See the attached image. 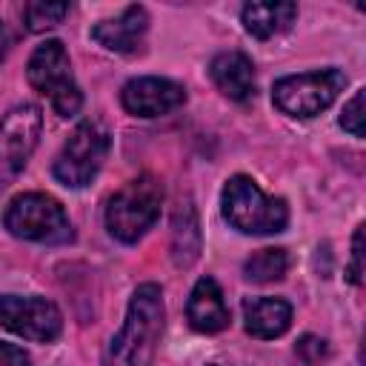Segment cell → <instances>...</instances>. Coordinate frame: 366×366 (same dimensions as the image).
<instances>
[{
    "label": "cell",
    "instance_id": "obj_1",
    "mask_svg": "<svg viewBox=\"0 0 366 366\" xmlns=\"http://www.w3.org/2000/svg\"><path fill=\"white\" fill-rule=\"evenodd\" d=\"M163 332V292L157 283L134 289L123 329L112 337L106 366H152Z\"/></svg>",
    "mask_w": 366,
    "mask_h": 366
},
{
    "label": "cell",
    "instance_id": "obj_2",
    "mask_svg": "<svg viewBox=\"0 0 366 366\" xmlns=\"http://www.w3.org/2000/svg\"><path fill=\"white\" fill-rule=\"evenodd\" d=\"M223 214L237 232H246V234H274V232H283L289 220L286 200L266 197L260 186L246 174H234L226 183Z\"/></svg>",
    "mask_w": 366,
    "mask_h": 366
},
{
    "label": "cell",
    "instance_id": "obj_3",
    "mask_svg": "<svg viewBox=\"0 0 366 366\" xmlns=\"http://www.w3.org/2000/svg\"><path fill=\"white\" fill-rule=\"evenodd\" d=\"M163 203V186L143 174L112 194L106 206V229L120 243H137L157 220Z\"/></svg>",
    "mask_w": 366,
    "mask_h": 366
},
{
    "label": "cell",
    "instance_id": "obj_4",
    "mask_svg": "<svg viewBox=\"0 0 366 366\" xmlns=\"http://www.w3.org/2000/svg\"><path fill=\"white\" fill-rule=\"evenodd\" d=\"M3 226L20 240H34V243L71 240V223L63 206L54 197L40 192L17 194L3 212Z\"/></svg>",
    "mask_w": 366,
    "mask_h": 366
},
{
    "label": "cell",
    "instance_id": "obj_5",
    "mask_svg": "<svg viewBox=\"0 0 366 366\" xmlns=\"http://www.w3.org/2000/svg\"><path fill=\"white\" fill-rule=\"evenodd\" d=\"M26 74H29V83L51 100V106L60 117H71V114L80 112L83 94L74 83L71 63H69V54H66L60 40L40 43L34 49V54L29 57Z\"/></svg>",
    "mask_w": 366,
    "mask_h": 366
},
{
    "label": "cell",
    "instance_id": "obj_6",
    "mask_svg": "<svg viewBox=\"0 0 366 366\" xmlns=\"http://www.w3.org/2000/svg\"><path fill=\"white\" fill-rule=\"evenodd\" d=\"M346 83L340 69H320L306 74H292L274 83V106L292 117H315L335 103Z\"/></svg>",
    "mask_w": 366,
    "mask_h": 366
},
{
    "label": "cell",
    "instance_id": "obj_7",
    "mask_svg": "<svg viewBox=\"0 0 366 366\" xmlns=\"http://www.w3.org/2000/svg\"><path fill=\"white\" fill-rule=\"evenodd\" d=\"M109 152V134L100 123L94 120H83L66 140V146L60 149L57 160H54V177L63 186L80 189L86 183H92V177L100 172L103 160Z\"/></svg>",
    "mask_w": 366,
    "mask_h": 366
},
{
    "label": "cell",
    "instance_id": "obj_8",
    "mask_svg": "<svg viewBox=\"0 0 366 366\" xmlns=\"http://www.w3.org/2000/svg\"><path fill=\"white\" fill-rule=\"evenodd\" d=\"M43 114L34 103L14 106L0 120V192L23 172L40 137Z\"/></svg>",
    "mask_w": 366,
    "mask_h": 366
},
{
    "label": "cell",
    "instance_id": "obj_9",
    "mask_svg": "<svg viewBox=\"0 0 366 366\" xmlns=\"http://www.w3.org/2000/svg\"><path fill=\"white\" fill-rule=\"evenodd\" d=\"M0 323L37 343H49L60 335L63 317L60 309L46 297H20V295H3L0 297Z\"/></svg>",
    "mask_w": 366,
    "mask_h": 366
},
{
    "label": "cell",
    "instance_id": "obj_10",
    "mask_svg": "<svg viewBox=\"0 0 366 366\" xmlns=\"http://www.w3.org/2000/svg\"><path fill=\"white\" fill-rule=\"evenodd\" d=\"M123 109L137 117H157L186 103V89L166 77H137L120 92Z\"/></svg>",
    "mask_w": 366,
    "mask_h": 366
},
{
    "label": "cell",
    "instance_id": "obj_11",
    "mask_svg": "<svg viewBox=\"0 0 366 366\" xmlns=\"http://www.w3.org/2000/svg\"><path fill=\"white\" fill-rule=\"evenodd\" d=\"M149 29V14L143 6H129L120 17L114 20H103L92 29V37L109 49V51H117V54H132L137 51L143 34Z\"/></svg>",
    "mask_w": 366,
    "mask_h": 366
},
{
    "label": "cell",
    "instance_id": "obj_12",
    "mask_svg": "<svg viewBox=\"0 0 366 366\" xmlns=\"http://www.w3.org/2000/svg\"><path fill=\"white\" fill-rule=\"evenodd\" d=\"M186 317L197 332H220L229 326V309L223 300L220 286L212 277H200L189 295V306H186Z\"/></svg>",
    "mask_w": 366,
    "mask_h": 366
},
{
    "label": "cell",
    "instance_id": "obj_13",
    "mask_svg": "<svg viewBox=\"0 0 366 366\" xmlns=\"http://www.w3.org/2000/svg\"><path fill=\"white\" fill-rule=\"evenodd\" d=\"M209 74L214 86L232 100H249L254 92V66L243 51H220L212 60Z\"/></svg>",
    "mask_w": 366,
    "mask_h": 366
},
{
    "label": "cell",
    "instance_id": "obj_14",
    "mask_svg": "<svg viewBox=\"0 0 366 366\" xmlns=\"http://www.w3.org/2000/svg\"><path fill=\"white\" fill-rule=\"evenodd\" d=\"M246 332L254 337H280L292 323V306L280 297H252L243 303Z\"/></svg>",
    "mask_w": 366,
    "mask_h": 366
},
{
    "label": "cell",
    "instance_id": "obj_15",
    "mask_svg": "<svg viewBox=\"0 0 366 366\" xmlns=\"http://www.w3.org/2000/svg\"><path fill=\"white\" fill-rule=\"evenodd\" d=\"M295 14H297L295 3H246L243 6V26L249 34L269 40V37L280 34L283 29H289Z\"/></svg>",
    "mask_w": 366,
    "mask_h": 366
},
{
    "label": "cell",
    "instance_id": "obj_16",
    "mask_svg": "<svg viewBox=\"0 0 366 366\" xmlns=\"http://www.w3.org/2000/svg\"><path fill=\"white\" fill-rule=\"evenodd\" d=\"M174 243V263L177 266H192L197 260V252H200V232H197V217H194V209L186 203L177 209L174 214V232H172Z\"/></svg>",
    "mask_w": 366,
    "mask_h": 366
},
{
    "label": "cell",
    "instance_id": "obj_17",
    "mask_svg": "<svg viewBox=\"0 0 366 366\" xmlns=\"http://www.w3.org/2000/svg\"><path fill=\"white\" fill-rule=\"evenodd\" d=\"M286 269H289V254H286L283 249H260V252H254V254L246 260V266H243V272H246V277H249L252 283H272V280H280V277L286 274Z\"/></svg>",
    "mask_w": 366,
    "mask_h": 366
},
{
    "label": "cell",
    "instance_id": "obj_18",
    "mask_svg": "<svg viewBox=\"0 0 366 366\" xmlns=\"http://www.w3.org/2000/svg\"><path fill=\"white\" fill-rule=\"evenodd\" d=\"M66 14H69V3H54V0H31L23 9V20L29 31L54 29L57 23H63Z\"/></svg>",
    "mask_w": 366,
    "mask_h": 366
},
{
    "label": "cell",
    "instance_id": "obj_19",
    "mask_svg": "<svg viewBox=\"0 0 366 366\" xmlns=\"http://www.w3.org/2000/svg\"><path fill=\"white\" fill-rule=\"evenodd\" d=\"M326 352H329L326 340H320L315 335H303L295 346V360H297V366H320Z\"/></svg>",
    "mask_w": 366,
    "mask_h": 366
},
{
    "label": "cell",
    "instance_id": "obj_20",
    "mask_svg": "<svg viewBox=\"0 0 366 366\" xmlns=\"http://www.w3.org/2000/svg\"><path fill=\"white\" fill-rule=\"evenodd\" d=\"M363 97H366V89H357L340 114V126L355 137H363V117H366L363 114Z\"/></svg>",
    "mask_w": 366,
    "mask_h": 366
},
{
    "label": "cell",
    "instance_id": "obj_21",
    "mask_svg": "<svg viewBox=\"0 0 366 366\" xmlns=\"http://www.w3.org/2000/svg\"><path fill=\"white\" fill-rule=\"evenodd\" d=\"M349 280L357 286L363 280V226L355 229V237H352V263H349Z\"/></svg>",
    "mask_w": 366,
    "mask_h": 366
},
{
    "label": "cell",
    "instance_id": "obj_22",
    "mask_svg": "<svg viewBox=\"0 0 366 366\" xmlns=\"http://www.w3.org/2000/svg\"><path fill=\"white\" fill-rule=\"evenodd\" d=\"M0 366H31V360L20 346L0 343Z\"/></svg>",
    "mask_w": 366,
    "mask_h": 366
},
{
    "label": "cell",
    "instance_id": "obj_23",
    "mask_svg": "<svg viewBox=\"0 0 366 366\" xmlns=\"http://www.w3.org/2000/svg\"><path fill=\"white\" fill-rule=\"evenodd\" d=\"M11 46H14V34H11V29L6 23H0V60L11 51Z\"/></svg>",
    "mask_w": 366,
    "mask_h": 366
}]
</instances>
